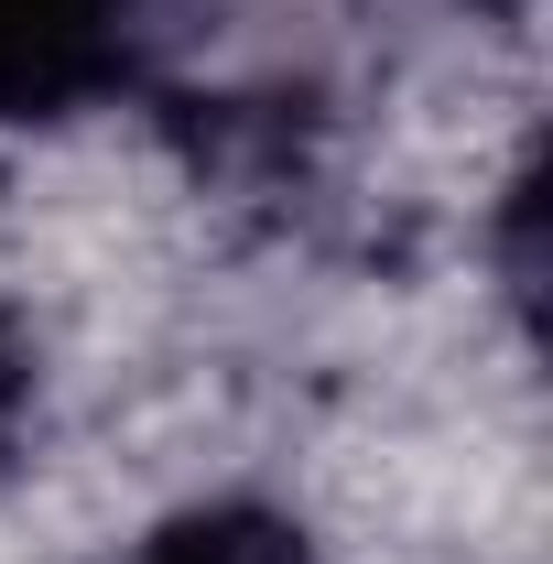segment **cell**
Returning a JSON list of instances; mask_svg holds the SVG:
<instances>
[{"mask_svg":"<svg viewBox=\"0 0 553 564\" xmlns=\"http://www.w3.org/2000/svg\"><path fill=\"white\" fill-rule=\"evenodd\" d=\"M120 11L131 0H0V120L66 109L76 87H98L120 55Z\"/></svg>","mask_w":553,"mask_h":564,"instance_id":"1","label":"cell"},{"mask_svg":"<svg viewBox=\"0 0 553 564\" xmlns=\"http://www.w3.org/2000/svg\"><path fill=\"white\" fill-rule=\"evenodd\" d=\"M141 564H304V543L272 510H185L174 532H152Z\"/></svg>","mask_w":553,"mask_h":564,"instance_id":"2","label":"cell"}]
</instances>
